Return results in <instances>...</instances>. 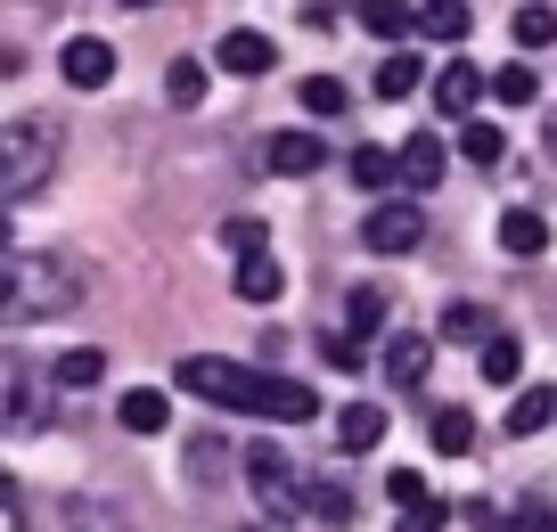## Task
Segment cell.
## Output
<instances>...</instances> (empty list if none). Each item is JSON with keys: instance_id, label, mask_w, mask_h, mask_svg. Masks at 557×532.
<instances>
[{"instance_id": "obj_1", "label": "cell", "mask_w": 557, "mask_h": 532, "mask_svg": "<svg viewBox=\"0 0 557 532\" xmlns=\"http://www.w3.org/2000/svg\"><path fill=\"white\" fill-rule=\"evenodd\" d=\"M181 394H206L222 410H255V418H278V426H304L320 418V394L304 378H271V369H246V361H181Z\"/></svg>"}, {"instance_id": "obj_2", "label": "cell", "mask_w": 557, "mask_h": 532, "mask_svg": "<svg viewBox=\"0 0 557 532\" xmlns=\"http://www.w3.org/2000/svg\"><path fill=\"white\" fill-rule=\"evenodd\" d=\"M58 311H74L66 262H50V255H0V327L58 320Z\"/></svg>"}, {"instance_id": "obj_3", "label": "cell", "mask_w": 557, "mask_h": 532, "mask_svg": "<svg viewBox=\"0 0 557 532\" xmlns=\"http://www.w3.org/2000/svg\"><path fill=\"white\" fill-rule=\"evenodd\" d=\"M50 172H58V123L50 115L0 123V206H9V197H34Z\"/></svg>"}, {"instance_id": "obj_4", "label": "cell", "mask_w": 557, "mask_h": 532, "mask_svg": "<svg viewBox=\"0 0 557 532\" xmlns=\"http://www.w3.org/2000/svg\"><path fill=\"white\" fill-rule=\"evenodd\" d=\"M246 492L262 499V516L271 524H287V516H304V475L287 467V450H271V443H246Z\"/></svg>"}, {"instance_id": "obj_5", "label": "cell", "mask_w": 557, "mask_h": 532, "mask_svg": "<svg viewBox=\"0 0 557 532\" xmlns=\"http://www.w3.org/2000/svg\"><path fill=\"white\" fill-rule=\"evenodd\" d=\"M41 426H50V410H41L25 361H17V352H0V434H41Z\"/></svg>"}, {"instance_id": "obj_6", "label": "cell", "mask_w": 557, "mask_h": 532, "mask_svg": "<svg viewBox=\"0 0 557 532\" xmlns=\"http://www.w3.org/2000/svg\"><path fill=\"white\" fill-rule=\"evenodd\" d=\"M426 238V213H418V197H394V206H377L361 222V246L369 255H410V246Z\"/></svg>"}, {"instance_id": "obj_7", "label": "cell", "mask_w": 557, "mask_h": 532, "mask_svg": "<svg viewBox=\"0 0 557 532\" xmlns=\"http://www.w3.org/2000/svg\"><path fill=\"white\" fill-rule=\"evenodd\" d=\"M58 74H66L74 90H107L115 83V41L107 34H74L66 50H58Z\"/></svg>"}, {"instance_id": "obj_8", "label": "cell", "mask_w": 557, "mask_h": 532, "mask_svg": "<svg viewBox=\"0 0 557 532\" xmlns=\"http://www.w3.org/2000/svg\"><path fill=\"white\" fill-rule=\"evenodd\" d=\"M443 164H451V156H443V139H435V132H418V139H401V148H394V181H401L410 197L443 189Z\"/></svg>"}, {"instance_id": "obj_9", "label": "cell", "mask_w": 557, "mask_h": 532, "mask_svg": "<svg viewBox=\"0 0 557 532\" xmlns=\"http://www.w3.org/2000/svg\"><path fill=\"white\" fill-rule=\"evenodd\" d=\"M262 164H271L278 181H312V172L329 164V148H320V132H271L262 139Z\"/></svg>"}, {"instance_id": "obj_10", "label": "cell", "mask_w": 557, "mask_h": 532, "mask_svg": "<svg viewBox=\"0 0 557 532\" xmlns=\"http://www.w3.org/2000/svg\"><path fill=\"white\" fill-rule=\"evenodd\" d=\"M213 66H222V74H271L278 50H271V34H246V25H230L222 50H213Z\"/></svg>"}, {"instance_id": "obj_11", "label": "cell", "mask_w": 557, "mask_h": 532, "mask_svg": "<svg viewBox=\"0 0 557 532\" xmlns=\"http://www.w3.org/2000/svg\"><path fill=\"white\" fill-rule=\"evenodd\" d=\"M426 369H435V336H385V378L394 385H426Z\"/></svg>"}, {"instance_id": "obj_12", "label": "cell", "mask_w": 557, "mask_h": 532, "mask_svg": "<svg viewBox=\"0 0 557 532\" xmlns=\"http://www.w3.org/2000/svg\"><path fill=\"white\" fill-rule=\"evenodd\" d=\"M475 99H484V74H475L468 58H451V66L435 74V107H443V115H459V123H468V115H475Z\"/></svg>"}, {"instance_id": "obj_13", "label": "cell", "mask_w": 557, "mask_h": 532, "mask_svg": "<svg viewBox=\"0 0 557 532\" xmlns=\"http://www.w3.org/2000/svg\"><path fill=\"white\" fill-rule=\"evenodd\" d=\"M377 443H385V410H377V401L336 410V450H352V459H361V450H377Z\"/></svg>"}, {"instance_id": "obj_14", "label": "cell", "mask_w": 557, "mask_h": 532, "mask_svg": "<svg viewBox=\"0 0 557 532\" xmlns=\"http://www.w3.org/2000/svg\"><path fill=\"white\" fill-rule=\"evenodd\" d=\"M115 410H123V426H132V434H164V426H173V401H164L157 385H132Z\"/></svg>"}, {"instance_id": "obj_15", "label": "cell", "mask_w": 557, "mask_h": 532, "mask_svg": "<svg viewBox=\"0 0 557 532\" xmlns=\"http://www.w3.org/2000/svg\"><path fill=\"white\" fill-rule=\"evenodd\" d=\"M230 287L246 295V304H278V287H287V271H278L271 255H238V279Z\"/></svg>"}, {"instance_id": "obj_16", "label": "cell", "mask_w": 557, "mask_h": 532, "mask_svg": "<svg viewBox=\"0 0 557 532\" xmlns=\"http://www.w3.org/2000/svg\"><path fill=\"white\" fill-rule=\"evenodd\" d=\"M500 336V320H492L484 304H451L443 311V344H492Z\"/></svg>"}, {"instance_id": "obj_17", "label": "cell", "mask_w": 557, "mask_h": 532, "mask_svg": "<svg viewBox=\"0 0 557 532\" xmlns=\"http://www.w3.org/2000/svg\"><path fill=\"white\" fill-rule=\"evenodd\" d=\"M541 426H557V394H549V385H524L517 410H508V434L524 443V434H541Z\"/></svg>"}, {"instance_id": "obj_18", "label": "cell", "mask_w": 557, "mask_h": 532, "mask_svg": "<svg viewBox=\"0 0 557 532\" xmlns=\"http://www.w3.org/2000/svg\"><path fill=\"white\" fill-rule=\"evenodd\" d=\"M468 25H475L468 0H426L418 9V34H435V41H468Z\"/></svg>"}, {"instance_id": "obj_19", "label": "cell", "mask_w": 557, "mask_h": 532, "mask_svg": "<svg viewBox=\"0 0 557 532\" xmlns=\"http://www.w3.org/2000/svg\"><path fill=\"white\" fill-rule=\"evenodd\" d=\"M50 378L66 385V394H83V385H99V378H107V352H99V344H74V352H58Z\"/></svg>"}, {"instance_id": "obj_20", "label": "cell", "mask_w": 557, "mask_h": 532, "mask_svg": "<svg viewBox=\"0 0 557 532\" xmlns=\"http://www.w3.org/2000/svg\"><path fill=\"white\" fill-rule=\"evenodd\" d=\"M475 369H484V385H517V369H524V344L500 327V336H492L484 352H475Z\"/></svg>"}, {"instance_id": "obj_21", "label": "cell", "mask_w": 557, "mask_h": 532, "mask_svg": "<svg viewBox=\"0 0 557 532\" xmlns=\"http://www.w3.org/2000/svg\"><path fill=\"white\" fill-rule=\"evenodd\" d=\"M426 434H435L443 459H468V450H475V418L468 410H435V418H426Z\"/></svg>"}, {"instance_id": "obj_22", "label": "cell", "mask_w": 557, "mask_h": 532, "mask_svg": "<svg viewBox=\"0 0 557 532\" xmlns=\"http://www.w3.org/2000/svg\"><path fill=\"white\" fill-rule=\"evenodd\" d=\"M484 90H492V99H500V107H533V99H541V74H533V66H524V58H517V66L484 74Z\"/></svg>"}, {"instance_id": "obj_23", "label": "cell", "mask_w": 557, "mask_h": 532, "mask_svg": "<svg viewBox=\"0 0 557 532\" xmlns=\"http://www.w3.org/2000/svg\"><path fill=\"white\" fill-rule=\"evenodd\" d=\"M361 25H369L377 41H401V34L418 25V9H410V0H361Z\"/></svg>"}, {"instance_id": "obj_24", "label": "cell", "mask_w": 557, "mask_h": 532, "mask_svg": "<svg viewBox=\"0 0 557 532\" xmlns=\"http://www.w3.org/2000/svg\"><path fill=\"white\" fill-rule=\"evenodd\" d=\"M508 25H517V50H549V41H557V9H549V0H524Z\"/></svg>"}, {"instance_id": "obj_25", "label": "cell", "mask_w": 557, "mask_h": 532, "mask_svg": "<svg viewBox=\"0 0 557 532\" xmlns=\"http://www.w3.org/2000/svg\"><path fill=\"white\" fill-rule=\"evenodd\" d=\"M500 246L508 255H541V246H549V222H541V213H500Z\"/></svg>"}, {"instance_id": "obj_26", "label": "cell", "mask_w": 557, "mask_h": 532, "mask_svg": "<svg viewBox=\"0 0 557 532\" xmlns=\"http://www.w3.org/2000/svg\"><path fill=\"white\" fill-rule=\"evenodd\" d=\"M377 327H385V295H377V287H352V304H345V336H352V344H369Z\"/></svg>"}, {"instance_id": "obj_27", "label": "cell", "mask_w": 557, "mask_h": 532, "mask_svg": "<svg viewBox=\"0 0 557 532\" xmlns=\"http://www.w3.org/2000/svg\"><path fill=\"white\" fill-rule=\"evenodd\" d=\"M304 508H312L320 524H352V492L345 483H304Z\"/></svg>"}, {"instance_id": "obj_28", "label": "cell", "mask_w": 557, "mask_h": 532, "mask_svg": "<svg viewBox=\"0 0 557 532\" xmlns=\"http://www.w3.org/2000/svg\"><path fill=\"white\" fill-rule=\"evenodd\" d=\"M164 99L197 107V99H206V66H197V58H173V66H164Z\"/></svg>"}, {"instance_id": "obj_29", "label": "cell", "mask_w": 557, "mask_h": 532, "mask_svg": "<svg viewBox=\"0 0 557 532\" xmlns=\"http://www.w3.org/2000/svg\"><path fill=\"white\" fill-rule=\"evenodd\" d=\"M418 83H426V74H418V58H410V50H394V58L377 66V99H410Z\"/></svg>"}, {"instance_id": "obj_30", "label": "cell", "mask_w": 557, "mask_h": 532, "mask_svg": "<svg viewBox=\"0 0 557 532\" xmlns=\"http://www.w3.org/2000/svg\"><path fill=\"white\" fill-rule=\"evenodd\" d=\"M304 107H312V115H345V83H336V74H304Z\"/></svg>"}, {"instance_id": "obj_31", "label": "cell", "mask_w": 557, "mask_h": 532, "mask_svg": "<svg viewBox=\"0 0 557 532\" xmlns=\"http://www.w3.org/2000/svg\"><path fill=\"white\" fill-rule=\"evenodd\" d=\"M352 181H361V189H385V181H394V148H352Z\"/></svg>"}, {"instance_id": "obj_32", "label": "cell", "mask_w": 557, "mask_h": 532, "mask_svg": "<svg viewBox=\"0 0 557 532\" xmlns=\"http://www.w3.org/2000/svg\"><path fill=\"white\" fill-rule=\"evenodd\" d=\"M222 246H230V255H271V230H262L255 213H238V222L222 230Z\"/></svg>"}, {"instance_id": "obj_33", "label": "cell", "mask_w": 557, "mask_h": 532, "mask_svg": "<svg viewBox=\"0 0 557 532\" xmlns=\"http://www.w3.org/2000/svg\"><path fill=\"white\" fill-rule=\"evenodd\" d=\"M459 148H468V164H500V156H508V139L492 132V123H468V139H459Z\"/></svg>"}, {"instance_id": "obj_34", "label": "cell", "mask_w": 557, "mask_h": 532, "mask_svg": "<svg viewBox=\"0 0 557 532\" xmlns=\"http://www.w3.org/2000/svg\"><path fill=\"white\" fill-rule=\"evenodd\" d=\"M500 532H557V508L549 499H524L517 516H500Z\"/></svg>"}, {"instance_id": "obj_35", "label": "cell", "mask_w": 557, "mask_h": 532, "mask_svg": "<svg viewBox=\"0 0 557 532\" xmlns=\"http://www.w3.org/2000/svg\"><path fill=\"white\" fill-rule=\"evenodd\" d=\"M443 524H451V508H443V499H418V508H401L394 532H443Z\"/></svg>"}, {"instance_id": "obj_36", "label": "cell", "mask_w": 557, "mask_h": 532, "mask_svg": "<svg viewBox=\"0 0 557 532\" xmlns=\"http://www.w3.org/2000/svg\"><path fill=\"white\" fill-rule=\"evenodd\" d=\"M385 492H394V508H418V499H435L418 467H394V475H385Z\"/></svg>"}, {"instance_id": "obj_37", "label": "cell", "mask_w": 557, "mask_h": 532, "mask_svg": "<svg viewBox=\"0 0 557 532\" xmlns=\"http://www.w3.org/2000/svg\"><path fill=\"white\" fill-rule=\"evenodd\" d=\"M0 532H25V499H17V483L0 475Z\"/></svg>"}, {"instance_id": "obj_38", "label": "cell", "mask_w": 557, "mask_h": 532, "mask_svg": "<svg viewBox=\"0 0 557 532\" xmlns=\"http://www.w3.org/2000/svg\"><path fill=\"white\" fill-rule=\"evenodd\" d=\"M320 352H329L336 369H361V344H352V336H329V344H320Z\"/></svg>"}, {"instance_id": "obj_39", "label": "cell", "mask_w": 557, "mask_h": 532, "mask_svg": "<svg viewBox=\"0 0 557 532\" xmlns=\"http://www.w3.org/2000/svg\"><path fill=\"white\" fill-rule=\"evenodd\" d=\"M0 255H9V213H0Z\"/></svg>"}, {"instance_id": "obj_40", "label": "cell", "mask_w": 557, "mask_h": 532, "mask_svg": "<svg viewBox=\"0 0 557 532\" xmlns=\"http://www.w3.org/2000/svg\"><path fill=\"white\" fill-rule=\"evenodd\" d=\"M246 532H287V524H246Z\"/></svg>"}, {"instance_id": "obj_41", "label": "cell", "mask_w": 557, "mask_h": 532, "mask_svg": "<svg viewBox=\"0 0 557 532\" xmlns=\"http://www.w3.org/2000/svg\"><path fill=\"white\" fill-rule=\"evenodd\" d=\"M123 9H157V0H123Z\"/></svg>"}, {"instance_id": "obj_42", "label": "cell", "mask_w": 557, "mask_h": 532, "mask_svg": "<svg viewBox=\"0 0 557 532\" xmlns=\"http://www.w3.org/2000/svg\"><path fill=\"white\" fill-rule=\"evenodd\" d=\"M549 148H557V115H549Z\"/></svg>"}]
</instances>
